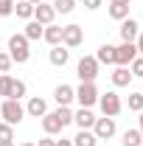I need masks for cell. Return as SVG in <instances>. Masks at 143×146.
Listing matches in <instances>:
<instances>
[{"label":"cell","instance_id":"1","mask_svg":"<svg viewBox=\"0 0 143 146\" xmlns=\"http://www.w3.org/2000/svg\"><path fill=\"white\" fill-rule=\"evenodd\" d=\"M28 45H31V42L23 34H11L9 36V56H11V62L25 65V62L31 59V48H28Z\"/></svg>","mask_w":143,"mask_h":146},{"label":"cell","instance_id":"2","mask_svg":"<svg viewBox=\"0 0 143 146\" xmlns=\"http://www.w3.org/2000/svg\"><path fill=\"white\" fill-rule=\"evenodd\" d=\"M0 118H3L6 124H11V127H17L20 121L25 118V107L20 104L17 98H6V101L0 104Z\"/></svg>","mask_w":143,"mask_h":146},{"label":"cell","instance_id":"3","mask_svg":"<svg viewBox=\"0 0 143 146\" xmlns=\"http://www.w3.org/2000/svg\"><path fill=\"white\" fill-rule=\"evenodd\" d=\"M98 107H101V112H104L107 118H115V115H121L124 101H121V96L115 90H107L104 96H98Z\"/></svg>","mask_w":143,"mask_h":146},{"label":"cell","instance_id":"4","mask_svg":"<svg viewBox=\"0 0 143 146\" xmlns=\"http://www.w3.org/2000/svg\"><path fill=\"white\" fill-rule=\"evenodd\" d=\"M98 87H95V82H81L79 87H76V101L81 104V107H93V104H98Z\"/></svg>","mask_w":143,"mask_h":146},{"label":"cell","instance_id":"5","mask_svg":"<svg viewBox=\"0 0 143 146\" xmlns=\"http://www.w3.org/2000/svg\"><path fill=\"white\" fill-rule=\"evenodd\" d=\"M81 42H84V31H81V25H76V23L62 25V45H65V48H79Z\"/></svg>","mask_w":143,"mask_h":146},{"label":"cell","instance_id":"6","mask_svg":"<svg viewBox=\"0 0 143 146\" xmlns=\"http://www.w3.org/2000/svg\"><path fill=\"white\" fill-rule=\"evenodd\" d=\"M76 73H79L81 82H95V76H98V62H95V56H81L79 65H76Z\"/></svg>","mask_w":143,"mask_h":146},{"label":"cell","instance_id":"7","mask_svg":"<svg viewBox=\"0 0 143 146\" xmlns=\"http://www.w3.org/2000/svg\"><path fill=\"white\" fill-rule=\"evenodd\" d=\"M118 132V127H115V118H95V124H93V135L98 138V141H109L112 135Z\"/></svg>","mask_w":143,"mask_h":146},{"label":"cell","instance_id":"8","mask_svg":"<svg viewBox=\"0 0 143 146\" xmlns=\"http://www.w3.org/2000/svg\"><path fill=\"white\" fill-rule=\"evenodd\" d=\"M138 56V48H135V42H121L118 48H115V65H121V68H129V62Z\"/></svg>","mask_w":143,"mask_h":146},{"label":"cell","instance_id":"9","mask_svg":"<svg viewBox=\"0 0 143 146\" xmlns=\"http://www.w3.org/2000/svg\"><path fill=\"white\" fill-rule=\"evenodd\" d=\"M54 101L59 104V107H70L73 101H76V87H70V84H59L54 90Z\"/></svg>","mask_w":143,"mask_h":146},{"label":"cell","instance_id":"10","mask_svg":"<svg viewBox=\"0 0 143 146\" xmlns=\"http://www.w3.org/2000/svg\"><path fill=\"white\" fill-rule=\"evenodd\" d=\"M121 39L124 42H135L138 39V34H140V25H138V20H132V17H126V20H121Z\"/></svg>","mask_w":143,"mask_h":146},{"label":"cell","instance_id":"11","mask_svg":"<svg viewBox=\"0 0 143 146\" xmlns=\"http://www.w3.org/2000/svg\"><path fill=\"white\" fill-rule=\"evenodd\" d=\"M73 124H79V129H93V124H95L93 110L90 107H79L76 112H73Z\"/></svg>","mask_w":143,"mask_h":146},{"label":"cell","instance_id":"12","mask_svg":"<svg viewBox=\"0 0 143 146\" xmlns=\"http://www.w3.org/2000/svg\"><path fill=\"white\" fill-rule=\"evenodd\" d=\"M56 17L54 6H48V3H39V6H34V20L39 23V25H51Z\"/></svg>","mask_w":143,"mask_h":146},{"label":"cell","instance_id":"13","mask_svg":"<svg viewBox=\"0 0 143 146\" xmlns=\"http://www.w3.org/2000/svg\"><path fill=\"white\" fill-rule=\"evenodd\" d=\"M42 129H45V135L54 138V135H59V132L65 129V124L56 118V112H45V115H42Z\"/></svg>","mask_w":143,"mask_h":146},{"label":"cell","instance_id":"14","mask_svg":"<svg viewBox=\"0 0 143 146\" xmlns=\"http://www.w3.org/2000/svg\"><path fill=\"white\" fill-rule=\"evenodd\" d=\"M45 112H48V104H45V98H39V96L28 98V104H25V115H31V118H42Z\"/></svg>","mask_w":143,"mask_h":146},{"label":"cell","instance_id":"15","mask_svg":"<svg viewBox=\"0 0 143 146\" xmlns=\"http://www.w3.org/2000/svg\"><path fill=\"white\" fill-rule=\"evenodd\" d=\"M48 59H51V65H56V68H65L68 59H70V51H68L65 45H54L51 54H48Z\"/></svg>","mask_w":143,"mask_h":146},{"label":"cell","instance_id":"16","mask_svg":"<svg viewBox=\"0 0 143 146\" xmlns=\"http://www.w3.org/2000/svg\"><path fill=\"white\" fill-rule=\"evenodd\" d=\"M109 79H112V84H115V87H129V82H132L135 76L129 73V68H121V65H118L115 70L109 73Z\"/></svg>","mask_w":143,"mask_h":146},{"label":"cell","instance_id":"17","mask_svg":"<svg viewBox=\"0 0 143 146\" xmlns=\"http://www.w3.org/2000/svg\"><path fill=\"white\" fill-rule=\"evenodd\" d=\"M42 39L54 48V45H62V25H45V31H42Z\"/></svg>","mask_w":143,"mask_h":146},{"label":"cell","instance_id":"18","mask_svg":"<svg viewBox=\"0 0 143 146\" xmlns=\"http://www.w3.org/2000/svg\"><path fill=\"white\" fill-rule=\"evenodd\" d=\"M95 62H98V65H115V45L104 42V45L98 48V54H95Z\"/></svg>","mask_w":143,"mask_h":146},{"label":"cell","instance_id":"19","mask_svg":"<svg viewBox=\"0 0 143 146\" xmlns=\"http://www.w3.org/2000/svg\"><path fill=\"white\" fill-rule=\"evenodd\" d=\"M42 31H45V25H39L36 20H28V23H25V31H23V36H25L28 42H36V39H42Z\"/></svg>","mask_w":143,"mask_h":146},{"label":"cell","instance_id":"20","mask_svg":"<svg viewBox=\"0 0 143 146\" xmlns=\"http://www.w3.org/2000/svg\"><path fill=\"white\" fill-rule=\"evenodd\" d=\"M109 17L112 20H118V23H121V20H126L129 17V3H121V0H115V3H109Z\"/></svg>","mask_w":143,"mask_h":146},{"label":"cell","instance_id":"21","mask_svg":"<svg viewBox=\"0 0 143 146\" xmlns=\"http://www.w3.org/2000/svg\"><path fill=\"white\" fill-rule=\"evenodd\" d=\"M73 146H98V138L93 135V129H79V135L73 138Z\"/></svg>","mask_w":143,"mask_h":146},{"label":"cell","instance_id":"22","mask_svg":"<svg viewBox=\"0 0 143 146\" xmlns=\"http://www.w3.org/2000/svg\"><path fill=\"white\" fill-rule=\"evenodd\" d=\"M14 14H17L20 20H34V3H28V0L14 3Z\"/></svg>","mask_w":143,"mask_h":146},{"label":"cell","instance_id":"23","mask_svg":"<svg viewBox=\"0 0 143 146\" xmlns=\"http://www.w3.org/2000/svg\"><path fill=\"white\" fill-rule=\"evenodd\" d=\"M140 143H143V138L138 129H126L124 138H121V146H140Z\"/></svg>","mask_w":143,"mask_h":146},{"label":"cell","instance_id":"24","mask_svg":"<svg viewBox=\"0 0 143 146\" xmlns=\"http://www.w3.org/2000/svg\"><path fill=\"white\" fill-rule=\"evenodd\" d=\"M76 9V0H54V11L56 14H70Z\"/></svg>","mask_w":143,"mask_h":146},{"label":"cell","instance_id":"25","mask_svg":"<svg viewBox=\"0 0 143 146\" xmlns=\"http://www.w3.org/2000/svg\"><path fill=\"white\" fill-rule=\"evenodd\" d=\"M11 84H14V79H11L9 73H0V96H3V98L11 96Z\"/></svg>","mask_w":143,"mask_h":146},{"label":"cell","instance_id":"26","mask_svg":"<svg viewBox=\"0 0 143 146\" xmlns=\"http://www.w3.org/2000/svg\"><path fill=\"white\" fill-rule=\"evenodd\" d=\"M25 93H28V87H25V82H23V79H14V84H11V96H9V98H23V96H25Z\"/></svg>","mask_w":143,"mask_h":146},{"label":"cell","instance_id":"27","mask_svg":"<svg viewBox=\"0 0 143 146\" xmlns=\"http://www.w3.org/2000/svg\"><path fill=\"white\" fill-rule=\"evenodd\" d=\"M6 141H14V127L0 121V143H6Z\"/></svg>","mask_w":143,"mask_h":146},{"label":"cell","instance_id":"28","mask_svg":"<svg viewBox=\"0 0 143 146\" xmlns=\"http://www.w3.org/2000/svg\"><path fill=\"white\" fill-rule=\"evenodd\" d=\"M129 110L132 112H140L143 110V93H129Z\"/></svg>","mask_w":143,"mask_h":146},{"label":"cell","instance_id":"29","mask_svg":"<svg viewBox=\"0 0 143 146\" xmlns=\"http://www.w3.org/2000/svg\"><path fill=\"white\" fill-rule=\"evenodd\" d=\"M129 73L138 76V79H143V56H135V59L129 62Z\"/></svg>","mask_w":143,"mask_h":146},{"label":"cell","instance_id":"30","mask_svg":"<svg viewBox=\"0 0 143 146\" xmlns=\"http://www.w3.org/2000/svg\"><path fill=\"white\" fill-rule=\"evenodd\" d=\"M14 14V0H0V17Z\"/></svg>","mask_w":143,"mask_h":146},{"label":"cell","instance_id":"31","mask_svg":"<svg viewBox=\"0 0 143 146\" xmlns=\"http://www.w3.org/2000/svg\"><path fill=\"white\" fill-rule=\"evenodd\" d=\"M11 65H14V62H11V56L0 51V73H9V70H11Z\"/></svg>","mask_w":143,"mask_h":146},{"label":"cell","instance_id":"32","mask_svg":"<svg viewBox=\"0 0 143 146\" xmlns=\"http://www.w3.org/2000/svg\"><path fill=\"white\" fill-rule=\"evenodd\" d=\"M101 3L104 0H84V9L87 11H95V9H101Z\"/></svg>","mask_w":143,"mask_h":146},{"label":"cell","instance_id":"33","mask_svg":"<svg viewBox=\"0 0 143 146\" xmlns=\"http://www.w3.org/2000/svg\"><path fill=\"white\" fill-rule=\"evenodd\" d=\"M135 48H138V56H143V31L138 34V39H135Z\"/></svg>","mask_w":143,"mask_h":146},{"label":"cell","instance_id":"34","mask_svg":"<svg viewBox=\"0 0 143 146\" xmlns=\"http://www.w3.org/2000/svg\"><path fill=\"white\" fill-rule=\"evenodd\" d=\"M36 146H56V141L51 138V135H45V138H42V141H39Z\"/></svg>","mask_w":143,"mask_h":146},{"label":"cell","instance_id":"35","mask_svg":"<svg viewBox=\"0 0 143 146\" xmlns=\"http://www.w3.org/2000/svg\"><path fill=\"white\" fill-rule=\"evenodd\" d=\"M140 124H138V132H140V138H143V110H140V118H138Z\"/></svg>","mask_w":143,"mask_h":146},{"label":"cell","instance_id":"36","mask_svg":"<svg viewBox=\"0 0 143 146\" xmlns=\"http://www.w3.org/2000/svg\"><path fill=\"white\" fill-rule=\"evenodd\" d=\"M20 146H36V143H34V141H23Z\"/></svg>","mask_w":143,"mask_h":146},{"label":"cell","instance_id":"37","mask_svg":"<svg viewBox=\"0 0 143 146\" xmlns=\"http://www.w3.org/2000/svg\"><path fill=\"white\" fill-rule=\"evenodd\" d=\"M28 3H34V6H39V3H45V0H28Z\"/></svg>","mask_w":143,"mask_h":146},{"label":"cell","instance_id":"38","mask_svg":"<svg viewBox=\"0 0 143 146\" xmlns=\"http://www.w3.org/2000/svg\"><path fill=\"white\" fill-rule=\"evenodd\" d=\"M0 146H14V141H6V143H0Z\"/></svg>","mask_w":143,"mask_h":146},{"label":"cell","instance_id":"39","mask_svg":"<svg viewBox=\"0 0 143 146\" xmlns=\"http://www.w3.org/2000/svg\"><path fill=\"white\" fill-rule=\"evenodd\" d=\"M107 3H112V0H107Z\"/></svg>","mask_w":143,"mask_h":146},{"label":"cell","instance_id":"40","mask_svg":"<svg viewBox=\"0 0 143 146\" xmlns=\"http://www.w3.org/2000/svg\"><path fill=\"white\" fill-rule=\"evenodd\" d=\"M140 93H143V90H140Z\"/></svg>","mask_w":143,"mask_h":146},{"label":"cell","instance_id":"41","mask_svg":"<svg viewBox=\"0 0 143 146\" xmlns=\"http://www.w3.org/2000/svg\"><path fill=\"white\" fill-rule=\"evenodd\" d=\"M140 146H143V143H140Z\"/></svg>","mask_w":143,"mask_h":146}]
</instances>
